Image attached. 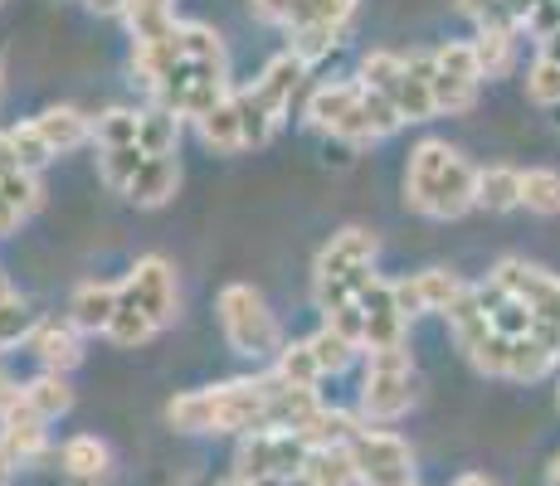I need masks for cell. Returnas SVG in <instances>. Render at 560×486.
<instances>
[{
    "label": "cell",
    "instance_id": "f5cc1de1",
    "mask_svg": "<svg viewBox=\"0 0 560 486\" xmlns=\"http://www.w3.org/2000/svg\"><path fill=\"white\" fill-rule=\"evenodd\" d=\"M249 10H254V20H264V25H293V15H298V0H249Z\"/></svg>",
    "mask_w": 560,
    "mask_h": 486
},
{
    "label": "cell",
    "instance_id": "11a10c76",
    "mask_svg": "<svg viewBox=\"0 0 560 486\" xmlns=\"http://www.w3.org/2000/svg\"><path fill=\"white\" fill-rule=\"evenodd\" d=\"M15 399H20V384L10 380V370H5V365H0V414H5V408L15 404Z\"/></svg>",
    "mask_w": 560,
    "mask_h": 486
},
{
    "label": "cell",
    "instance_id": "2e32d148",
    "mask_svg": "<svg viewBox=\"0 0 560 486\" xmlns=\"http://www.w3.org/2000/svg\"><path fill=\"white\" fill-rule=\"evenodd\" d=\"M117 301H122V283H79L73 287V297H69V321L79 331H103L107 336V327H113V317H117Z\"/></svg>",
    "mask_w": 560,
    "mask_h": 486
},
{
    "label": "cell",
    "instance_id": "ffe728a7",
    "mask_svg": "<svg viewBox=\"0 0 560 486\" xmlns=\"http://www.w3.org/2000/svg\"><path fill=\"white\" fill-rule=\"evenodd\" d=\"M176 190H180V161L176 156H147L142 170H137V180L127 186V200L142 204V210H156V204H166Z\"/></svg>",
    "mask_w": 560,
    "mask_h": 486
},
{
    "label": "cell",
    "instance_id": "52a82bcc",
    "mask_svg": "<svg viewBox=\"0 0 560 486\" xmlns=\"http://www.w3.org/2000/svg\"><path fill=\"white\" fill-rule=\"evenodd\" d=\"M357 307L365 311V355H375V351H405L409 321L400 317V307H395V292H390V283H385L381 273H375L371 283L361 287Z\"/></svg>",
    "mask_w": 560,
    "mask_h": 486
},
{
    "label": "cell",
    "instance_id": "bcb514c9",
    "mask_svg": "<svg viewBox=\"0 0 560 486\" xmlns=\"http://www.w3.org/2000/svg\"><path fill=\"white\" fill-rule=\"evenodd\" d=\"M93 142H98L103 151L107 146H137V112H127V107L103 112L98 122H93Z\"/></svg>",
    "mask_w": 560,
    "mask_h": 486
},
{
    "label": "cell",
    "instance_id": "d6a6232c",
    "mask_svg": "<svg viewBox=\"0 0 560 486\" xmlns=\"http://www.w3.org/2000/svg\"><path fill=\"white\" fill-rule=\"evenodd\" d=\"M341 35H347V29H331V25H288V54L312 69V63L327 59V54L341 45Z\"/></svg>",
    "mask_w": 560,
    "mask_h": 486
},
{
    "label": "cell",
    "instance_id": "74e56055",
    "mask_svg": "<svg viewBox=\"0 0 560 486\" xmlns=\"http://www.w3.org/2000/svg\"><path fill=\"white\" fill-rule=\"evenodd\" d=\"M551 365H560V355H551L541 341L522 336L512 341V355H508V380H541Z\"/></svg>",
    "mask_w": 560,
    "mask_h": 486
},
{
    "label": "cell",
    "instance_id": "f35d334b",
    "mask_svg": "<svg viewBox=\"0 0 560 486\" xmlns=\"http://www.w3.org/2000/svg\"><path fill=\"white\" fill-rule=\"evenodd\" d=\"M522 204L536 214H560V170H522Z\"/></svg>",
    "mask_w": 560,
    "mask_h": 486
},
{
    "label": "cell",
    "instance_id": "9c48e42d",
    "mask_svg": "<svg viewBox=\"0 0 560 486\" xmlns=\"http://www.w3.org/2000/svg\"><path fill=\"white\" fill-rule=\"evenodd\" d=\"M434 49H409L405 54V79L400 88H395V112L405 117V122H429L434 117Z\"/></svg>",
    "mask_w": 560,
    "mask_h": 486
},
{
    "label": "cell",
    "instance_id": "7a4b0ae2",
    "mask_svg": "<svg viewBox=\"0 0 560 486\" xmlns=\"http://www.w3.org/2000/svg\"><path fill=\"white\" fill-rule=\"evenodd\" d=\"M220 331L230 341V351L249 355V360H278L283 351V331H278V317L268 311L264 292H254L249 283H230L220 287Z\"/></svg>",
    "mask_w": 560,
    "mask_h": 486
},
{
    "label": "cell",
    "instance_id": "ba28073f",
    "mask_svg": "<svg viewBox=\"0 0 560 486\" xmlns=\"http://www.w3.org/2000/svg\"><path fill=\"white\" fill-rule=\"evenodd\" d=\"M45 448H49L45 418H35L15 399V404L0 414V462H5V467H30V462L45 458Z\"/></svg>",
    "mask_w": 560,
    "mask_h": 486
},
{
    "label": "cell",
    "instance_id": "5bb4252c",
    "mask_svg": "<svg viewBox=\"0 0 560 486\" xmlns=\"http://www.w3.org/2000/svg\"><path fill=\"white\" fill-rule=\"evenodd\" d=\"M472 204H478V166L468 156H454V166L444 170V180L429 194L424 214L429 220H463Z\"/></svg>",
    "mask_w": 560,
    "mask_h": 486
},
{
    "label": "cell",
    "instance_id": "4316f807",
    "mask_svg": "<svg viewBox=\"0 0 560 486\" xmlns=\"http://www.w3.org/2000/svg\"><path fill=\"white\" fill-rule=\"evenodd\" d=\"M472 54H478L482 79H502V73H512V63H516V29L512 25L478 29V35H472Z\"/></svg>",
    "mask_w": 560,
    "mask_h": 486
},
{
    "label": "cell",
    "instance_id": "7dc6e473",
    "mask_svg": "<svg viewBox=\"0 0 560 486\" xmlns=\"http://www.w3.org/2000/svg\"><path fill=\"white\" fill-rule=\"evenodd\" d=\"M35 311H30V301L20 297H10V301H0V345H15V341H25V336H35Z\"/></svg>",
    "mask_w": 560,
    "mask_h": 486
},
{
    "label": "cell",
    "instance_id": "8fae6325",
    "mask_svg": "<svg viewBox=\"0 0 560 486\" xmlns=\"http://www.w3.org/2000/svg\"><path fill=\"white\" fill-rule=\"evenodd\" d=\"M454 156L458 151L448 142H439V137H424V142L409 151V166H405V204L409 210L424 214L429 194H434V186L444 180V170L454 166Z\"/></svg>",
    "mask_w": 560,
    "mask_h": 486
},
{
    "label": "cell",
    "instance_id": "6f0895ef",
    "mask_svg": "<svg viewBox=\"0 0 560 486\" xmlns=\"http://www.w3.org/2000/svg\"><path fill=\"white\" fill-rule=\"evenodd\" d=\"M454 486H498V482H492V477H482V472H463V477H458Z\"/></svg>",
    "mask_w": 560,
    "mask_h": 486
},
{
    "label": "cell",
    "instance_id": "6da1fadb",
    "mask_svg": "<svg viewBox=\"0 0 560 486\" xmlns=\"http://www.w3.org/2000/svg\"><path fill=\"white\" fill-rule=\"evenodd\" d=\"M166 424L180 434H264L273 428V408H268V384L258 380H224L210 389H190L166 404Z\"/></svg>",
    "mask_w": 560,
    "mask_h": 486
},
{
    "label": "cell",
    "instance_id": "e0dca14e",
    "mask_svg": "<svg viewBox=\"0 0 560 486\" xmlns=\"http://www.w3.org/2000/svg\"><path fill=\"white\" fill-rule=\"evenodd\" d=\"M30 351L39 355L49 375H69L73 365L83 360V341H79V327L73 321H39L35 336H30Z\"/></svg>",
    "mask_w": 560,
    "mask_h": 486
},
{
    "label": "cell",
    "instance_id": "d4e9b609",
    "mask_svg": "<svg viewBox=\"0 0 560 486\" xmlns=\"http://www.w3.org/2000/svg\"><path fill=\"white\" fill-rule=\"evenodd\" d=\"M200 142L210 151H220V156H234V151H244V127H240V107H234V93L224 97L214 112H205L196 122Z\"/></svg>",
    "mask_w": 560,
    "mask_h": 486
},
{
    "label": "cell",
    "instance_id": "d6986e66",
    "mask_svg": "<svg viewBox=\"0 0 560 486\" xmlns=\"http://www.w3.org/2000/svg\"><path fill=\"white\" fill-rule=\"evenodd\" d=\"M35 127H39V137H45V146L54 156H69V151L93 142V122L79 112V107H45V112L35 117Z\"/></svg>",
    "mask_w": 560,
    "mask_h": 486
},
{
    "label": "cell",
    "instance_id": "cb8c5ba5",
    "mask_svg": "<svg viewBox=\"0 0 560 486\" xmlns=\"http://www.w3.org/2000/svg\"><path fill=\"white\" fill-rule=\"evenodd\" d=\"M303 486H361L351 448H312L303 467Z\"/></svg>",
    "mask_w": 560,
    "mask_h": 486
},
{
    "label": "cell",
    "instance_id": "30bf717a",
    "mask_svg": "<svg viewBox=\"0 0 560 486\" xmlns=\"http://www.w3.org/2000/svg\"><path fill=\"white\" fill-rule=\"evenodd\" d=\"M400 127H405V117L395 112L390 97H381V93L365 88L361 103L351 107L347 117H341V127L331 137H337V142H347V146H365V142H381V137L400 132Z\"/></svg>",
    "mask_w": 560,
    "mask_h": 486
},
{
    "label": "cell",
    "instance_id": "816d5d0a",
    "mask_svg": "<svg viewBox=\"0 0 560 486\" xmlns=\"http://www.w3.org/2000/svg\"><path fill=\"white\" fill-rule=\"evenodd\" d=\"M327 327L337 331V336H347L351 345H361L365 351V311L351 301V307H337V311H327Z\"/></svg>",
    "mask_w": 560,
    "mask_h": 486
},
{
    "label": "cell",
    "instance_id": "db71d44e",
    "mask_svg": "<svg viewBox=\"0 0 560 486\" xmlns=\"http://www.w3.org/2000/svg\"><path fill=\"white\" fill-rule=\"evenodd\" d=\"M15 170H20V156H15V146H10V132H0V180L15 176Z\"/></svg>",
    "mask_w": 560,
    "mask_h": 486
},
{
    "label": "cell",
    "instance_id": "277c9868",
    "mask_svg": "<svg viewBox=\"0 0 560 486\" xmlns=\"http://www.w3.org/2000/svg\"><path fill=\"white\" fill-rule=\"evenodd\" d=\"M312 442L293 428H264V434L240 438V452H234V467H240L244 482L254 486H278V482H303Z\"/></svg>",
    "mask_w": 560,
    "mask_h": 486
},
{
    "label": "cell",
    "instance_id": "ac0fdd59",
    "mask_svg": "<svg viewBox=\"0 0 560 486\" xmlns=\"http://www.w3.org/2000/svg\"><path fill=\"white\" fill-rule=\"evenodd\" d=\"M303 79H307V63H298L293 54H278V59L268 63L264 73H258V79L249 83V88L258 93V103H264V107H273V112L283 117L288 107H293V93L303 88Z\"/></svg>",
    "mask_w": 560,
    "mask_h": 486
},
{
    "label": "cell",
    "instance_id": "9f6ffc18",
    "mask_svg": "<svg viewBox=\"0 0 560 486\" xmlns=\"http://www.w3.org/2000/svg\"><path fill=\"white\" fill-rule=\"evenodd\" d=\"M83 5H89L93 15H122V5H127V0H83Z\"/></svg>",
    "mask_w": 560,
    "mask_h": 486
},
{
    "label": "cell",
    "instance_id": "f1b7e54d",
    "mask_svg": "<svg viewBox=\"0 0 560 486\" xmlns=\"http://www.w3.org/2000/svg\"><path fill=\"white\" fill-rule=\"evenodd\" d=\"M122 20H127V35L142 45V39H156L166 29H176V0H127L122 5Z\"/></svg>",
    "mask_w": 560,
    "mask_h": 486
},
{
    "label": "cell",
    "instance_id": "7bdbcfd3",
    "mask_svg": "<svg viewBox=\"0 0 560 486\" xmlns=\"http://www.w3.org/2000/svg\"><path fill=\"white\" fill-rule=\"evenodd\" d=\"M351 15H357V0H298L293 25H331V29H347Z\"/></svg>",
    "mask_w": 560,
    "mask_h": 486
},
{
    "label": "cell",
    "instance_id": "f907efd6",
    "mask_svg": "<svg viewBox=\"0 0 560 486\" xmlns=\"http://www.w3.org/2000/svg\"><path fill=\"white\" fill-rule=\"evenodd\" d=\"M458 10L472 20L478 29H492V25H512L508 15V0H458ZM516 29V25H512Z\"/></svg>",
    "mask_w": 560,
    "mask_h": 486
},
{
    "label": "cell",
    "instance_id": "44dd1931",
    "mask_svg": "<svg viewBox=\"0 0 560 486\" xmlns=\"http://www.w3.org/2000/svg\"><path fill=\"white\" fill-rule=\"evenodd\" d=\"M39 200H45V186H39V176H30V170H15V176L0 180V239L15 234L20 224L39 210Z\"/></svg>",
    "mask_w": 560,
    "mask_h": 486
},
{
    "label": "cell",
    "instance_id": "ab89813d",
    "mask_svg": "<svg viewBox=\"0 0 560 486\" xmlns=\"http://www.w3.org/2000/svg\"><path fill=\"white\" fill-rule=\"evenodd\" d=\"M156 336V327H152V317H147L142 307H132V301H117V317H113V327H107V341L113 345H127V351H132V345H147Z\"/></svg>",
    "mask_w": 560,
    "mask_h": 486
},
{
    "label": "cell",
    "instance_id": "8d00e7d4",
    "mask_svg": "<svg viewBox=\"0 0 560 486\" xmlns=\"http://www.w3.org/2000/svg\"><path fill=\"white\" fill-rule=\"evenodd\" d=\"M142 161H147L142 146H107V151H98V176H103V186L127 194V186H132L137 170H142Z\"/></svg>",
    "mask_w": 560,
    "mask_h": 486
},
{
    "label": "cell",
    "instance_id": "94428289",
    "mask_svg": "<svg viewBox=\"0 0 560 486\" xmlns=\"http://www.w3.org/2000/svg\"><path fill=\"white\" fill-rule=\"evenodd\" d=\"M546 486H560V458L551 462V472H546Z\"/></svg>",
    "mask_w": 560,
    "mask_h": 486
},
{
    "label": "cell",
    "instance_id": "7c38bea8",
    "mask_svg": "<svg viewBox=\"0 0 560 486\" xmlns=\"http://www.w3.org/2000/svg\"><path fill=\"white\" fill-rule=\"evenodd\" d=\"M180 63H186V25L166 29V35H156V39H142V45L132 49V83H142V88L156 97L166 73H176Z\"/></svg>",
    "mask_w": 560,
    "mask_h": 486
},
{
    "label": "cell",
    "instance_id": "ee69618b",
    "mask_svg": "<svg viewBox=\"0 0 560 486\" xmlns=\"http://www.w3.org/2000/svg\"><path fill=\"white\" fill-rule=\"evenodd\" d=\"M434 63H439V73H448V79L482 83V69H478V54H472V39H448V45H439V49H434Z\"/></svg>",
    "mask_w": 560,
    "mask_h": 486
},
{
    "label": "cell",
    "instance_id": "e7e4bbea",
    "mask_svg": "<svg viewBox=\"0 0 560 486\" xmlns=\"http://www.w3.org/2000/svg\"><path fill=\"white\" fill-rule=\"evenodd\" d=\"M556 404H560V389H556Z\"/></svg>",
    "mask_w": 560,
    "mask_h": 486
},
{
    "label": "cell",
    "instance_id": "f6af8a7d",
    "mask_svg": "<svg viewBox=\"0 0 560 486\" xmlns=\"http://www.w3.org/2000/svg\"><path fill=\"white\" fill-rule=\"evenodd\" d=\"M472 103H478V83L448 79V73H434V112L463 117V112H472Z\"/></svg>",
    "mask_w": 560,
    "mask_h": 486
},
{
    "label": "cell",
    "instance_id": "4dcf8cb0",
    "mask_svg": "<svg viewBox=\"0 0 560 486\" xmlns=\"http://www.w3.org/2000/svg\"><path fill=\"white\" fill-rule=\"evenodd\" d=\"M415 292H419V307L424 311H439V317H448V311L463 301V283L458 273H444V268H429V273H415Z\"/></svg>",
    "mask_w": 560,
    "mask_h": 486
},
{
    "label": "cell",
    "instance_id": "be15d7a7",
    "mask_svg": "<svg viewBox=\"0 0 560 486\" xmlns=\"http://www.w3.org/2000/svg\"><path fill=\"white\" fill-rule=\"evenodd\" d=\"M220 486H254V482H244V477H234V482H220Z\"/></svg>",
    "mask_w": 560,
    "mask_h": 486
},
{
    "label": "cell",
    "instance_id": "8992f818",
    "mask_svg": "<svg viewBox=\"0 0 560 486\" xmlns=\"http://www.w3.org/2000/svg\"><path fill=\"white\" fill-rule=\"evenodd\" d=\"M122 297L132 301V307H142L147 317H152V327H171L180 311V287H176V268L166 263V258L147 253L137 258V268L122 277Z\"/></svg>",
    "mask_w": 560,
    "mask_h": 486
},
{
    "label": "cell",
    "instance_id": "f546056e",
    "mask_svg": "<svg viewBox=\"0 0 560 486\" xmlns=\"http://www.w3.org/2000/svg\"><path fill=\"white\" fill-rule=\"evenodd\" d=\"M478 204L492 214L516 210V204H522V170H512V166L478 170Z\"/></svg>",
    "mask_w": 560,
    "mask_h": 486
},
{
    "label": "cell",
    "instance_id": "680465c9",
    "mask_svg": "<svg viewBox=\"0 0 560 486\" xmlns=\"http://www.w3.org/2000/svg\"><path fill=\"white\" fill-rule=\"evenodd\" d=\"M541 59L560 63V35H551V39H546V45H541Z\"/></svg>",
    "mask_w": 560,
    "mask_h": 486
},
{
    "label": "cell",
    "instance_id": "7402d4cb",
    "mask_svg": "<svg viewBox=\"0 0 560 486\" xmlns=\"http://www.w3.org/2000/svg\"><path fill=\"white\" fill-rule=\"evenodd\" d=\"M361 79H337V83H322L317 93L307 97V122L317 127V132H337L341 117L351 112V107L361 103Z\"/></svg>",
    "mask_w": 560,
    "mask_h": 486
},
{
    "label": "cell",
    "instance_id": "d590c367",
    "mask_svg": "<svg viewBox=\"0 0 560 486\" xmlns=\"http://www.w3.org/2000/svg\"><path fill=\"white\" fill-rule=\"evenodd\" d=\"M186 63L230 79V54H224V39L210 25H186Z\"/></svg>",
    "mask_w": 560,
    "mask_h": 486
},
{
    "label": "cell",
    "instance_id": "681fc988",
    "mask_svg": "<svg viewBox=\"0 0 560 486\" xmlns=\"http://www.w3.org/2000/svg\"><path fill=\"white\" fill-rule=\"evenodd\" d=\"M508 355H512V341L498 336V331H488L478 345L468 351V360L478 365L482 375H498V380H508Z\"/></svg>",
    "mask_w": 560,
    "mask_h": 486
},
{
    "label": "cell",
    "instance_id": "836d02e7",
    "mask_svg": "<svg viewBox=\"0 0 560 486\" xmlns=\"http://www.w3.org/2000/svg\"><path fill=\"white\" fill-rule=\"evenodd\" d=\"M234 107H240L244 146H268V137L278 132V122H283V117H278L273 107L258 103V93H254V88H240V93H234Z\"/></svg>",
    "mask_w": 560,
    "mask_h": 486
},
{
    "label": "cell",
    "instance_id": "91938a15",
    "mask_svg": "<svg viewBox=\"0 0 560 486\" xmlns=\"http://www.w3.org/2000/svg\"><path fill=\"white\" fill-rule=\"evenodd\" d=\"M10 297H15V287H10V277L0 273V301H10Z\"/></svg>",
    "mask_w": 560,
    "mask_h": 486
},
{
    "label": "cell",
    "instance_id": "1f68e13d",
    "mask_svg": "<svg viewBox=\"0 0 560 486\" xmlns=\"http://www.w3.org/2000/svg\"><path fill=\"white\" fill-rule=\"evenodd\" d=\"M273 375L293 389H317L322 365H317V355H312L307 341H283V351H278V360H273Z\"/></svg>",
    "mask_w": 560,
    "mask_h": 486
},
{
    "label": "cell",
    "instance_id": "484cf974",
    "mask_svg": "<svg viewBox=\"0 0 560 486\" xmlns=\"http://www.w3.org/2000/svg\"><path fill=\"white\" fill-rule=\"evenodd\" d=\"M59 462H63V472H69V477L98 482V477H107V462H113V452H107L103 438L79 434V438H69V442L59 448Z\"/></svg>",
    "mask_w": 560,
    "mask_h": 486
},
{
    "label": "cell",
    "instance_id": "4fadbf2b",
    "mask_svg": "<svg viewBox=\"0 0 560 486\" xmlns=\"http://www.w3.org/2000/svg\"><path fill=\"white\" fill-rule=\"evenodd\" d=\"M375 253H381V244H375L371 229H341V234H331V244L317 253L312 277H351V273H361V268H375Z\"/></svg>",
    "mask_w": 560,
    "mask_h": 486
},
{
    "label": "cell",
    "instance_id": "6125c7cd",
    "mask_svg": "<svg viewBox=\"0 0 560 486\" xmlns=\"http://www.w3.org/2000/svg\"><path fill=\"white\" fill-rule=\"evenodd\" d=\"M10 482V467H5V462H0V486H5Z\"/></svg>",
    "mask_w": 560,
    "mask_h": 486
},
{
    "label": "cell",
    "instance_id": "9a60e30c",
    "mask_svg": "<svg viewBox=\"0 0 560 486\" xmlns=\"http://www.w3.org/2000/svg\"><path fill=\"white\" fill-rule=\"evenodd\" d=\"M492 283H498L502 292H512L522 307H532V311H546L551 307V297H556V283L560 277L556 273H546L541 263H522V258H502L498 268H492Z\"/></svg>",
    "mask_w": 560,
    "mask_h": 486
},
{
    "label": "cell",
    "instance_id": "c3c4849f",
    "mask_svg": "<svg viewBox=\"0 0 560 486\" xmlns=\"http://www.w3.org/2000/svg\"><path fill=\"white\" fill-rule=\"evenodd\" d=\"M526 97H532V103H541V107H556L560 103V63H551V59H541V54H536V63L526 69Z\"/></svg>",
    "mask_w": 560,
    "mask_h": 486
},
{
    "label": "cell",
    "instance_id": "5b68a950",
    "mask_svg": "<svg viewBox=\"0 0 560 486\" xmlns=\"http://www.w3.org/2000/svg\"><path fill=\"white\" fill-rule=\"evenodd\" d=\"M351 458H357L361 486H415V452L400 434L365 424L351 438Z\"/></svg>",
    "mask_w": 560,
    "mask_h": 486
},
{
    "label": "cell",
    "instance_id": "603a6c76",
    "mask_svg": "<svg viewBox=\"0 0 560 486\" xmlns=\"http://www.w3.org/2000/svg\"><path fill=\"white\" fill-rule=\"evenodd\" d=\"M20 404L30 408V414L35 418H63L73 408V389H69V380H63V375H35V380L30 384H20Z\"/></svg>",
    "mask_w": 560,
    "mask_h": 486
},
{
    "label": "cell",
    "instance_id": "60d3db41",
    "mask_svg": "<svg viewBox=\"0 0 560 486\" xmlns=\"http://www.w3.org/2000/svg\"><path fill=\"white\" fill-rule=\"evenodd\" d=\"M10 146H15V156H20V170H30V176H39V170L54 161V151L45 146V137H39V127H35V117L30 122H15L10 127Z\"/></svg>",
    "mask_w": 560,
    "mask_h": 486
},
{
    "label": "cell",
    "instance_id": "3957f363",
    "mask_svg": "<svg viewBox=\"0 0 560 486\" xmlns=\"http://www.w3.org/2000/svg\"><path fill=\"white\" fill-rule=\"evenodd\" d=\"M419 399V375L409 351H375L365 360V380H361V418L365 424H395L415 408Z\"/></svg>",
    "mask_w": 560,
    "mask_h": 486
},
{
    "label": "cell",
    "instance_id": "b9f144b4",
    "mask_svg": "<svg viewBox=\"0 0 560 486\" xmlns=\"http://www.w3.org/2000/svg\"><path fill=\"white\" fill-rule=\"evenodd\" d=\"M307 345H312V355H317L322 375H341L351 360H357V351H361V345H351L347 336H337L331 327H322L317 336H307Z\"/></svg>",
    "mask_w": 560,
    "mask_h": 486
},
{
    "label": "cell",
    "instance_id": "83f0119b",
    "mask_svg": "<svg viewBox=\"0 0 560 486\" xmlns=\"http://www.w3.org/2000/svg\"><path fill=\"white\" fill-rule=\"evenodd\" d=\"M176 142H180V117L166 112V107H147L137 112V146L142 156H176Z\"/></svg>",
    "mask_w": 560,
    "mask_h": 486
},
{
    "label": "cell",
    "instance_id": "e575fe53",
    "mask_svg": "<svg viewBox=\"0 0 560 486\" xmlns=\"http://www.w3.org/2000/svg\"><path fill=\"white\" fill-rule=\"evenodd\" d=\"M405 79V54H390V49H371L361 59V88L381 93V97H395Z\"/></svg>",
    "mask_w": 560,
    "mask_h": 486
}]
</instances>
